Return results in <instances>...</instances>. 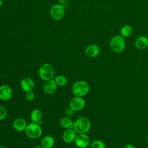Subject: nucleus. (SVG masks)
I'll list each match as a JSON object with an SVG mask.
<instances>
[{
  "label": "nucleus",
  "mask_w": 148,
  "mask_h": 148,
  "mask_svg": "<svg viewBox=\"0 0 148 148\" xmlns=\"http://www.w3.org/2000/svg\"><path fill=\"white\" fill-rule=\"evenodd\" d=\"M91 126L90 120L86 117H80L73 123V128L77 134H87Z\"/></svg>",
  "instance_id": "f257e3e1"
},
{
  "label": "nucleus",
  "mask_w": 148,
  "mask_h": 148,
  "mask_svg": "<svg viewBox=\"0 0 148 148\" xmlns=\"http://www.w3.org/2000/svg\"><path fill=\"white\" fill-rule=\"evenodd\" d=\"M72 91L75 96L83 97L89 92L90 85L84 80H77L73 84Z\"/></svg>",
  "instance_id": "f03ea898"
},
{
  "label": "nucleus",
  "mask_w": 148,
  "mask_h": 148,
  "mask_svg": "<svg viewBox=\"0 0 148 148\" xmlns=\"http://www.w3.org/2000/svg\"><path fill=\"white\" fill-rule=\"evenodd\" d=\"M110 46L112 50L116 53H121L125 47V40L121 35L113 36L110 42Z\"/></svg>",
  "instance_id": "7ed1b4c3"
},
{
  "label": "nucleus",
  "mask_w": 148,
  "mask_h": 148,
  "mask_svg": "<svg viewBox=\"0 0 148 148\" xmlns=\"http://www.w3.org/2000/svg\"><path fill=\"white\" fill-rule=\"evenodd\" d=\"M25 131L27 136L32 139L39 138L42 134V130L40 126L37 123L34 122L28 124Z\"/></svg>",
  "instance_id": "20e7f679"
},
{
  "label": "nucleus",
  "mask_w": 148,
  "mask_h": 148,
  "mask_svg": "<svg viewBox=\"0 0 148 148\" xmlns=\"http://www.w3.org/2000/svg\"><path fill=\"white\" fill-rule=\"evenodd\" d=\"M38 74L40 78L44 81L52 79L54 75V68L50 64H43L40 66Z\"/></svg>",
  "instance_id": "39448f33"
},
{
  "label": "nucleus",
  "mask_w": 148,
  "mask_h": 148,
  "mask_svg": "<svg viewBox=\"0 0 148 148\" xmlns=\"http://www.w3.org/2000/svg\"><path fill=\"white\" fill-rule=\"evenodd\" d=\"M65 8L62 4H56L50 9V16L54 20H61L65 14Z\"/></svg>",
  "instance_id": "423d86ee"
},
{
  "label": "nucleus",
  "mask_w": 148,
  "mask_h": 148,
  "mask_svg": "<svg viewBox=\"0 0 148 148\" xmlns=\"http://www.w3.org/2000/svg\"><path fill=\"white\" fill-rule=\"evenodd\" d=\"M85 105L86 101L82 97L75 96L70 101L69 108L75 112H78L82 110L84 108Z\"/></svg>",
  "instance_id": "0eeeda50"
},
{
  "label": "nucleus",
  "mask_w": 148,
  "mask_h": 148,
  "mask_svg": "<svg viewBox=\"0 0 148 148\" xmlns=\"http://www.w3.org/2000/svg\"><path fill=\"white\" fill-rule=\"evenodd\" d=\"M74 142L79 148H86L90 144V139L86 134H78Z\"/></svg>",
  "instance_id": "6e6552de"
},
{
  "label": "nucleus",
  "mask_w": 148,
  "mask_h": 148,
  "mask_svg": "<svg viewBox=\"0 0 148 148\" xmlns=\"http://www.w3.org/2000/svg\"><path fill=\"white\" fill-rule=\"evenodd\" d=\"M13 92L11 87L6 84L0 86V99L3 101H7L11 99Z\"/></svg>",
  "instance_id": "1a4fd4ad"
},
{
  "label": "nucleus",
  "mask_w": 148,
  "mask_h": 148,
  "mask_svg": "<svg viewBox=\"0 0 148 148\" xmlns=\"http://www.w3.org/2000/svg\"><path fill=\"white\" fill-rule=\"evenodd\" d=\"M77 133L73 128L66 129L63 132L62 138L65 143H71L75 141L77 136Z\"/></svg>",
  "instance_id": "9d476101"
},
{
  "label": "nucleus",
  "mask_w": 148,
  "mask_h": 148,
  "mask_svg": "<svg viewBox=\"0 0 148 148\" xmlns=\"http://www.w3.org/2000/svg\"><path fill=\"white\" fill-rule=\"evenodd\" d=\"M20 87L25 92L31 91L35 87L34 82L29 77H25L20 82Z\"/></svg>",
  "instance_id": "9b49d317"
},
{
  "label": "nucleus",
  "mask_w": 148,
  "mask_h": 148,
  "mask_svg": "<svg viewBox=\"0 0 148 148\" xmlns=\"http://www.w3.org/2000/svg\"><path fill=\"white\" fill-rule=\"evenodd\" d=\"M57 85L54 80L50 79L45 81L43 84V91L44 92L49 95L53 94L57 90Z\"/></svg>",
  "instance_id": "f8f14e48"
},
{
  "label": "nucleus",
  "mask_w": 148,
  "mask_h": 148,
  "mask_svg": "<svg viewBox=\"0 0 148 148\" xmlns=\"http://www.w3.org/2000/svg\"><path fill=\"white\" fill-rule=\"evenodd\" d=\"M26 120L23 118H17L13 122V128L18 132L24 131L27 127Z\"/></svg>",
  "instance_id": "ddd939ff"
},
{
  "label": "nucleus",
  "mask_w": 148,
  "mask_h": 148,
  "mask_svg": "<svg viewBox=\"0 0 148 148\" xmlns=\"http://www.w3.org/2000/svg\"><path fill=\"white\" fill-rule=\"evenodd\" d=\"M100 52L99 47L95 44H91L88 45L85 50L86 56L90 58H95L97 57Z\"/></svg>",
  "instance_id": "4468645a"
},
{
  "label": "nucleus",
  "mask_w": 148,
  "mask_h": 148,
  "mask_svg": "<svg viewBox=\"0 0 148 148\" xmlns=\"http://www.w3.org/2000/svg\"><path fill=\"white\" fill-rule=\"evenodd\" d=\"M135 47L139 50H144L148 47V38L145 35L138 36L135 42Z\"/></svg>",
  "instance_id": "2eb2a0df"
},
{
  "label": "nucleus",
  "mask_w": 148,
  "mask_h": 148,
  "mask_svg": "<svg viewBox=\"0 0 148 148\" xmlns=\"http://www.w3.org/2000/svg\"><path fill=\"white\" fill-rule=\"evenodd\" d=\"M54 145V139L51 135L45 136L41 140V146L43 148H52Z\"/></svg>",
  "instance_id": "dca6fc26"
},
{
  "label": "nucleus",
  "mask_w": 148,
  "mask_h": 148,
  "mask_svg": "<svg viewBox=\"0 0 148 148\" xmlns=\"http://www.w3.org/2000/svg\"><path fill=\"white\" fill-rule=\"evenodd\" d=\"M73 120L68 116L63 117L60 120V125L65 130L73 128Z\"/></svg>",
  "instance_id": "f3484780"
},
{
  "label": "nucleus",
  "mask_w": 148,
  "mask_h": 148,
  "mask_svg": "<svg viewBox=\"0 0 148 148\" xmlns=\"http://www.w3.org/2000/svg\"><path fill=\"white\" fill-rule=\"evenodd\" d=\"M30 117L32 122L38 123L40 121L42 117V111L39 109H34L32 110L30 114Z\"/></svg>",
  "instance_id": "a211bd4d"
},
{
  "label": "nucleus",
  "mask_w": 148,
  "mask_h": 148,
  "mask_svg": "<svg viewBox=\"0 0 148 148\" xmlns=\"http://www.w3.org/2000/svg\"><path fill=\"white\" fill-rule=\"evenodd\" d=\"M132 32V28L130 25L123 26L120 29V34L124 38H127L131 35Z\"/></svg>",
  "instance_id": "6ab92c4d"
},
{
  "label": "nucleus",
  "mask_w": 148,
  "mask_h": 148,
  "mask_svg": "<svg viewBox=\"0 0 148 148\" xmlns=\"http://www.w3.org/2000/svg\"><path fill=\"white\" fill-rule=\"evenodd\" d=\"M57 86L60 87L65 86L68 82L67 78L64 75H58L54 79Z\"/></svg>",
  "instance_id": "aec40b11"
},
{
  "label": "nucleus",
  "mask_w": 148,
  "mask_h": 148,
  "mask_svg": "<svg viewBox=\"0 0 148 148\" xmlns=\"http://www.w3.org/2000/svg\"><path fill=\"white\" fill-rule=\"evenodd\" d=\"M91 148H106V146L102 140L96 139L91 144Z\"/></svg>",
  "instance_id": "412c9836"
},
{
  "label": "nucleus",
  "mask_w": 148,
  "mask_h": 148,
  "mask_svg": "<svg viewBox=\"0 0 148 148\" xmlns=\"http://www.w3.org/2000/svg\"><path fill=\"white\" fill-rule=\"evenodd\" d=\"M7 110L6 108L0 105V121L4 120L7 116Z\"/></svg>",
  "instance_id": "4be33fe9"
},
{
  "label": "nucleus",
  "mask_w": 148,
  "mask_h": 148,
  "mask_svg": "<svg viewBox=\"0 0 148 148\" xmlns=\"http://www.w3.org/2000/svg\"><path fill=\"white\" fill-rule=\"evenodd\" d=\"M26 99L29 101H32L35 99V94L32 91L26 92L25 94Z\"/></svg>",
  "instance_id": "5701e85b"
},
{
  "label": "nucleus",
  "mask_w": 148,
  "mask_h": 148,
  "mask_svg": "<svg viewBox=\"0 0 148 148\" xmlns=\"http://www.w3.org/2000/svg\"><path fill=\"white\" fill-rule=\"evenodd\" d=\"M74 112H75V111H73L71 108H68V109H66V110H65V113H66V116L69 117V116H72V115L73 114Z\"/></svg>",
  "instance_id": "b1692460"
},
{
  "label": "nucleus",
  "mask_w": 148,
  "mask_h": 148,
  "mask_svg": "<svg viewBox=\"0 0 148 148\" xmlns=\"http://www.w3.org/2000/svg\"><path fill=\"white\" fill-rule=\"evenodd\" d=\"M124 148H135V147L132 144H127L124 146Z\"/></svg>",
  "instance_id": "393cba45"
},
{
  "label": "nucleus",
  "mask_w": 148,
  "mask_h": 148,
  "mask_svg": "<svg viewBox=\"0 0 148 148\" xmlns=\"http://www.w3.org/2000/svg\"><path fill=\"white\" fill-rule=\"evenodd\" d=\"M68 0H59V2L61 4H65L68 2Z\"/></svg>",
  "instance_id": "a878e982"
},
{
  "label": "nucleus",
  "mask_w": 148,
  "mask_h": 148,
  "mask_svg": "<svg viewBox=\"0 0 148 148\" xmlns=\"http://www.w3.org/2000/svg\"><path fill=\"white\" fill-rule=\"evenodd\" d=\"M32 148H43V147L42 146H36L33 147Z\"/></svg>",
  "instance_id": "bb28decb"
},
{
  "label": "nucleus",
  "mask_w": 148,
  "mask_h": 148,
  "mask_svg": "<svg viewBox=\"0 0 148 148\" xmlns=\"http://www.w3.org/2000/svg\"><path fill=\"white\" fill-rule=\"evenodd\" d=\"M146 142L147 143V144H148V134H147V135H146Z\"/></svg>",
  "instance_id": "cd10ccee"
},
{
  "label": "nucleus",
  "mask_w": 148,
  "mask_h": 148,
  "mask_svg": "<svg viewBox=\"0 0 148 148\" xmlns=\"http://www.w3.org/2000/svg\"><path fill=\"white\" fill-rule=\"evenodd\" d=\"M2 1L0 0V7L2 6Z\"/></svg>",
  "instance_id": "c85d7f7f"
},
{
  "label": "nucleus",
  "mask_w": 148,
  "mask_h": 148,
  "mask_svg": "<svg viewBox=\"0 0 148 148\" xmlns=\"http://www.w3.org/2000/svg\"><path fill=\"white\" fill-rule=\"evenodd\" d=\"M0 148H5L3 146H0Z\"/></svg>",
  "instance_id": "c756f323"
},
{
  "label": "nucleus",
  "mask_w": 148,
  "mask_h": 148,
  "mask_svg": "<svg viewBox=\"0 0 148 148\" xmlns=\"http://www.w3.org/2000/svg\"><path fill=\"white\" fill-rule=\"evenodd\" d=\"M52 148H53V147H52Z\"/></svg>",
  "instance_id": "7c9ffc66"
}]
</instances>
